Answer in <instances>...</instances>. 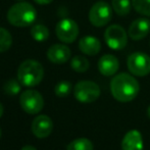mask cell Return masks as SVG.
<instances>
[{
	"mask_svg": "<svg viewBox=\"0 0 150 150\" xmlns=\"http://www.w3.org/2000/svg\"><path fill=\"white\" fill-rule=\"evenodd\" d=\"M140 91L138 81L132 75L120 73L110 81V92L112 97L119 102H130L134 100Z\"/></svg>",
	"mask_w": 150,
	"mask_h": 150,
	"instance_id": "1",
	"label": "cell"
},
{
	"mask_svg": "<svg viewBox=\"0 0 150 150\" xmlns=\"http://www.w3.org/2000/svg\"><path fill=\"white\" fill-rule=\"evenodd\" d=\"M7 21L18 28H26L33 24L37 18V10L29 2L20 1L14 3L7 11Z\"/></svg>",
	"mask_w": 150,
	"mask_h": 150,
	"instance_id": "2",
	"label": "cell"
},
{
	"mask_svg": "<svg viewBox=\"0 0 150 150\" xmlns=\"http://www.w3.org/2000/svg\"><path fill=\"white\" fill-rule=\"evenodd\" d=\"M44 78V67L39 61L27 59L18 69V80L25 87H36Z\"/></svg>",
	"mask_w": 150,
	"mask_h": 150,
	"instance_id": "3",
	"label": "cell"
},
{
	"mask_svg": "<svg viewBox=\"0 0 150 150\" xmlns=\"http://www.w3.org/2000/svg\"><path fill=\"white\" fill-rule=\"evenodd\" d=\"M100 88L95 82L80 81L74 87L75 98L81 103H92L96 101L100 96Z\"/></svg>",
	"mask_w": 150,
	"mask_h": 150,
	"instance_id": "4",
	"label": "cell"
},
{
	"mask_svg": "<svg viewBox=\"0 0 150 150\" xmlns=\"http://www.w3.org/2000/svg\"><path fill=\"white\" fill-rule=\"evenodd\" d=\"M112 18V8L107 2L97 1L89 11L90 23L96 28H101L108 24Z\"/></svg>",
	"mask_w": 150,
	"mask_h": 150,
	"instance_id": "5",
	"label": "cell"
},
{
	"mask_svg": "<svg viewBox=\"0 0 150 150\" xmlns=\"http://www.w3.org/2000/svg\"><path fill=\"white\" fill-rule=\"evenodd\" d=\"M20 104L23 110L29 115H37L44 107V98L36 90H26L20 96Z\"/></svg>",
	"mask_w": 150,
	"mask_h": 150,
	"instance_id": "6",
	"label": "cell"
},
{
	"mask_svg": "<svg viewBox=\"0 0 150 150\" xmlns=\"http://www.w3.org/2000/svg\"><path fill=\"white\" fill-rule=\"evenodd\" d=\"M128 33L120 25H111L104 32L106 45L112 50H122L128 43Z\"/></svg>",
	"mask_w": 150,
	"mask_h": 150,
	"instance_id": "7",
	"label": "cell"
},
{
	"mask_svg": "<svg viewBox=\"0 0 150 150\" xmlns=\"http://www.w3.org/2000/svg\"><path fill=\"white\" fill-rule=\"evenodd\" d=\"M127 65L132 75L145 77L150 73V56L144 52H134L128 57Z\"/></svg>",
	"mask_w": 150,
	"mask_h": 150,
	"instance_id": "8",
	"label": "cell"
},
{
	"mask_svg": "<svg viewBox=\"0 0 150 150\" xmlns=\"http://www.w3.org/2000/svg\"><path fill=\"white\" fill-rule=\"evenodd\" d=\"M79 26L71 18H63L55 27L56 37L65 44L74 43L79 36Z\"/></svg>",
	"mask_w": 150,
	"mask_h": 150,
	"instance_id": "9",
	"label": "cell"
},
{
	"mask_svg": "<svg viewBox=\"0 0 150 150\" xmlns=\"http://www.w3.org/2000/svg\"><path fill=\"white\" fill-rule=\"evenodd\" d=\"M31 130L34 136L37 138H47L53 131V122L48 115H40L33 120Z\"/></svg>",
	"mask_w": 150,
	"mask_h": 150,
	"instance_id": "10",
	"label": "cell"
},
{
	"mask_svg": "<svg viewBox=\"0 0 150 150\" xmlns=\"http://www.w3.org/2000/svg\"><path fill=\"white\" fill-rule=\"evenodd\" d=\"M47 58L55 64H62L69 60L71 51L64 44H53L47 50Z\"/></svg>",
	"mask_w": 150,
	"mask_h": 150,
	"instance_id": "11",
	"label": "cell"
},
{
	"mask_svg": "<svg viewBox=\"0 0 150 150\" xmlns=\"http://www.w3.org/2000/svg\"><path fill=\"white\" fill-rule=\"evenodd\" d=\"M150 32V22L146 18H136L132 24L130 25L128 30V35L134 41L144 39L148 36Z\"/></svg>",
	"mask_w": 150,
	"mask_h": 150,
	"instance_id": "12",
	"label": "cell"
},
{
	"mask_svg": "<svg viewBox=\"0 0 150 150\" xmlns=\"http://www.w3.org/2000/svg\"><path fill=\"white\" fill-rule=\"evenodd\" d=\"M120 69V61L112 54H104L98 60V71L105 77L115 75Z\"/></svg>",
	"mask_w": 150,
	"mask_h": 150,
	"instance_id": "13",
	"label": "cell"
},
{
	"mask_svg": "<svg viewBox=\"0 0 150 150\" xmlns=\"http://www.w3.org/2000/svg\"><path fill=\"white\" fill-rule=\"evenodd\" d=\"M122 150H143V138L139 131L131 130L122 140Z\"/></svg>",
	"mask_w": 150,
	"mask_h": 150,
	"instance_id": "14",
	"label": "cell"
},
{
	"mask_svg": "<svg viewBox=\"0 0 150 150\" xmlns=\"http://www.w3.org/2000/svg\"><path fill=\"white\" fill-rule=\"evenodd\" d=\"M79 49L84 54L94 56L98 54L101 50V43L99 39L93 36H85L79 42Z\"/></svg>",
	"mask_w": 150,
	"mask_h": 150,
	"instance_id": "15",
	"label": "cell"
},
{
	"mask_svg": "<svg viewBox=\"0 0 150 150\" xmlns=\"http://www.w3.org/2000/svg\"><path fill=\"white\" fill-rule=\"evenodd\" d=\"M30 34L32 38L37 42H44L49 38V30L42 24L34 25L31 28Z\"/></svg>",
	"mask_w": 150,
	"mask_h": 150,
	"instance_id": "16",
	"label": "cell"
},
{
	"mask_svg": "<svg viewBox=\"0 0 150 150\" xmlns=\"http://www.w3.org/2000/svg\"><path fill=\"white\" fill-rule=\"evenodd\" d=\"M111 6L117 16H125L130 13L133 5L131 0H112Z\"/></svg>",
	"mask_w": 150,
	"mask_h": 150,
	"instance_id": "17",
	"label": "cell"
},
{
	"mask_svg": "<svg viewBox=\"0 0 150 150\" xmlns=\"http://www.w3.org/2000/svg\"><path fill=\"white\" fill-rule=\"evenodd\" d=\"M71 67L77 73H85L89 69L90 62L86 57L81 55H76L71 58Z\"/></svg>",
	"mask_w": 150,
	"mask_h": 150,
	"instance_id": "18",
	"label": "cell"
},
{
	"mask_svg": "<svg viewBox=\"0 0 150 150\" xmlns=\"http://www.w3.org/2000/svg\"><path fill=\"white\" fill-rule=\"evenodd\" d=\"M67 150H94V146L89 139L78 138L67 145Z\"/></svg>",
	"mask_w": 150,
	"mask_h": 150,
	"instance_id": "19",
	"label": "cell"
},
{
	"mask_svg": "<svg viewBox=\"0 0 150 150\" xmlns=\"http://www.w3.org/2000/svg\"><path fill=\"white\" fill-rule=\"evenodd\" d=\"M12 36L9 31L0 27V53L5 52L11 47Z\"/></svg>",
	"mask_w": 150,
	"mask_h": 150,
	"instance_id": "20",
	"label": "cell"
},
{
	"mask_svg": "<svg viewBox=\"0 0 150 150\" xmlns=\"http://www.w3.org/2000/svg\"><path fill=\"white\" fill-rule=\"evenodd\" d=\"M22 84L20 83L18 80L16 79H9L7 82H5V84L3 85V90L9 96H14L18 95L21 92L22 89Z\"/></svg>",
	"mask_w": 150,
	"mask_h": 150,
	"instance_id": "21",
	"label": "cell"
},
{
	"mask_svg": "<svg viewBox=\"0 0 150 150\" xmlns=\"http://www.w3.org/2000/svg\"><path fill=\"white\" fill-rule=\"evenodd\" d=\"M133 8L144 16H150V0H132Z\"/></svg>",
	"mask_w": 150,
	"mask_h": 150,
	"instance_id": "22",
	"label": "cell"
},
{
	"mask_svg": "<svg viewBox=\"0 0 150 150\" xmlns=\"http://www.w3.org/2000/svg\"><path fill=\"white\" fill-rule=\"evenodd\" d=\"M71 82L69 81H61L59 83L56 84L55 88H54V93L57 97H67L71 94Z\"/></svg>",
	"mask_w": 150,
	"mask_h": 150,
	"instance_id": "23",
	"label": "cell"
},
{
	"mask_svg": "<svg viewBox=\"0 0 150 150\" xmlns=\"http://www.w3.org/2000/svg\"><path fill=\"white\" fill-rule=\"evenodd\" d=\"M34 1L40 5H46V4H50L53 0H34Z\"/></svg>",
	"mask_w": 150,
	"mask_h": 150,
	"instance_id": "24",
	"label": "cell"
},
{
	"mask_svg": "<svg viewBox=\"0 0 150 150\" xmlns=\"http://www.w3.org/2000/svg\"><path fill=\"white\" fill-rule=\"evenodd\" d=\"M21 150H37L34 146H31V145H26V146H24Z\"/></svg>",
	"mask_w": 150,
	"mask_h": 150,
	"instance_id": "25",
	"label": "cell"
},
{
	"mask_svg": "<svg viewBox=\"0 0 150 150\" xmlns=\"http://www.w3.org/2000/svg\"><path fill=\"white\" fill-rule=\"evenodd\" d=\"M3 111H4L3 106H2V104L0 103V117H2V115H3Z\"/></svg>",
	"mask_w": 150,
	"mask_h": 150,
	"instance_id": "26",
	"label": "cell"
},
{
	"mask_svg": "<svg viewBox=\"0 0 150 150\" xmlns=\"http://www.w3.org/2000/svg\"><path fill=\"white\" fill-rule=\"evenodd\" d=\"M147 115H148V117H150V105L148 106V108H147Z\"/></svg>",
	"mask_w": 150,
	"mask_h": 150,
	"instance_id": "27",
	"label": "cell"
},
{
	"mask_svg": "<svg viewBox=\"0 0 150 150\" xmlns=\"http://www.w3.org/2000/svg\"><path fill=\"white\" fill-rule=\"evenodd\" d=\"M0 138H1V129H0Z\"/></svg>",
	"mask_w": 150,
	"mask_h": 150,
	"instance_id": "28",
	"label": "cell"
},
{
	"mask_svg": "<svg viewBox=\"0 0 150 150\" xmlns=\"http://www.w3.org/2000/svg\"><path fill=\"white\" fill-rule=\"evenodd\" d=\"M18 1H23V0H18Z\"/></svg>",
	"mask_w": 150,
	"mask_h": 150,
	"instance_id": "29",
	"label": "cell"
}]
</instances>
